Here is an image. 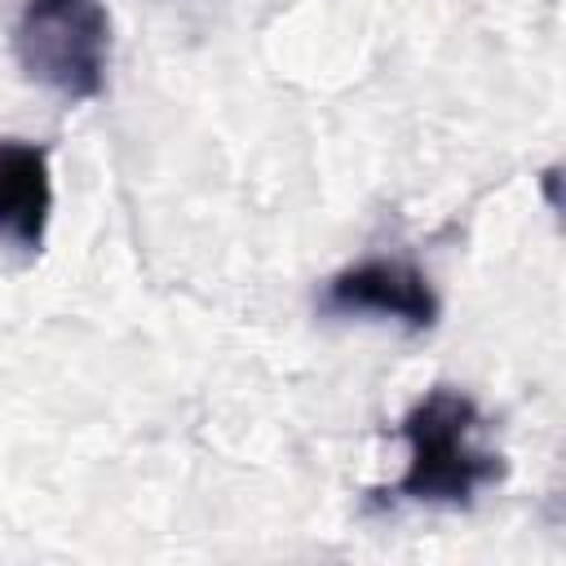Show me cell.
<instances>
[{
    "instance_id": "obj_1",
    "label": "cell",
    "mask_w": 566,
    "mask_h": 566,
    "mask_svg": "<svg viewBox=\"0 0 566 566\" xmlns=\"http://www.w3.org/2000/svg\"><path fill=\"white\" fill-rule=\"evenodd\" d=\"M478 429H482L478 402L455 385H433L398 420V438L407 442V464L398 482L376 495L385 504L469 509L478 491L495 486L509 473L504 455L478 442Z\"/></svg>"
},
{
    "instance_id": "obj_2",
    "label": "cell",
    "mask_w": 566,
    "mask_h": 566,
    "mask_svg": "<svg viewBox=\"0 0 566 566\" xmlns=\"http://www.w3.org/2000/svg\"><path fill=\"white\" fill-rule=\"evenodd\" d=\"M13 57L57 97L93 102L106 88L111 13L102 0H27L13 22Z\"/></svg>"
},
{
    "instance_id": "obj_3",
    "label": "cell",
    "mask_w": 566,
    "mask_h": 566,
    "mask_svg": "<svg viewBox=\"0 0 566 566\" xmlns=\"http://www.w3.org/2000/svg\"><path fill=\"white\" fill-rule=\"evenodd\" d=\"M323 310L327 314H380L402 323L407 332H429L442 314V301L424 270L394 261V256H367L345 270H336L323 283Z\"/></svg>"
},
{
    "instance_id": "obj_4",
    "label": "cell",
    "mask_w": 566,
    "mask_h": 566,
    "mask_svg": "<svg viewBox=\"0 0 566 566\" xmlns=\"http://www.w3.org/2000/svg\"><path fill=\"white\" fill-rule=\"evenodd\" d=\"M53 217L49 150L22 137H0V239L40 256Z\"/></svg>"
},
{
    "instance_id": "obj_5",
    "label": "cell",
    "mask_w": 566,
    "mask_h": 566,
    "mask_svg": "<svg viewBox=\"0 0 566 566\" xmlns=\"http://www.w3.org/2000/svg\"><path fill=\"white\" fill-rule=\"evenodd\" d=\"M539 181H544V199H548V208H557V181H562V168H557V164H548Z\"/></svg>"
}]
</instances>
